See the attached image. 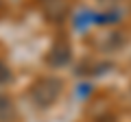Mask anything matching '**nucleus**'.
Listing matches in <instances>:
<instances>
[{
    "mask_svg": "<svg viewBox=\"0 0 131 122\" xmlns=\"http://www.w3.org/2000/svg\"><path fill=\"white\" fill-rule=\"evenodd\" d=\"M59 92H61L59 81H55V79H42L37 85H33L31 96H33V103H37V107H50V105L57 100Z\"/></svg>",
    "mask_w": 131,
    "mask_h": 122,
    "instance_id": "obj_1",
    "label": "nucleus"
},
{
    "mask_svg": "<svg viewBox=\"0 0 131 122\" xmlns=\"http://www.w3.org/2000/svg\"><path fill=\"white\" fill-rule=\"evenodd\" d=\"M7 79H9V70H7L5 63H0V83H5Z\"/></svg>",
    "mask_w": 131,
    "mask_h": 122,
    "instance_id": "obj_2",
    "label": "nucleus"
}]
</instances>
